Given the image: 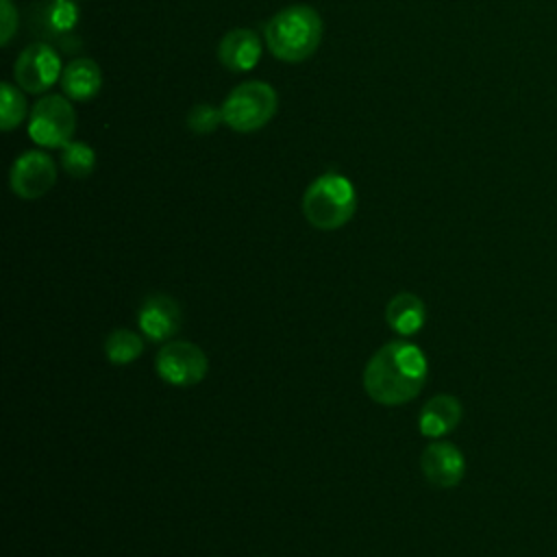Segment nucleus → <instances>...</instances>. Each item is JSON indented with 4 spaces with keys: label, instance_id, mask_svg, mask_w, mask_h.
Returning <instances> with one entry per match:
<instances>
[{
    "label": "nucleus",
    "instance_id": "6",
    "mask_svg": "<svg viewBox=\"0 0 557 557\" xmlns=\"http://www.w3.org/2000/svg\"><path fill=\"white\" fill-rule=\"evenodd\" d=\"M63 63L57 48L48 41L28 44L13 63V81L26 94H46L61 81Z\"/></svg>",
    "mask_w": 557,
    "mask_h": 557
},
{
    "label": "nucleus",
    "instance_id": "19",
    "mask_svg": "<svg viewBox=\"0 0 557 557\" xmlns=\"http://www.w3.org/2000/svg\"><path fill=\"white\" fill-rule=\"evenodd\" d=\"M220 124H224L220 107H211V104L200 102V104L191 107V111L187 113V128L198 133V135L213 133Z\"/></svg>",
    "mask_w": 557,
    "mask_h": 557
},
{
    "label": "nucleus",
    "instance_id": "5",
    "mask_svg": "<svg viewBox=\"0 0 557 557\" xmlns=\"http://www.w3.org/2000/svg\"><path fill=\"white\" fill-rule=\"evenodd\" d=\"M76 131V111L67 96L48 94L28 113V135L41 148H63Z\"/></svg>",
    "mask_w": 557,
    "mask_h": 557
},
{
    "label": "nucleus",
    "instance_id": "12",
    "mask_svg": "<svg viewBox=\"0 0 557 557\" xmlns=\"http://www.w3.org/2000/svg\"><path fill=\"white\" fill-rule=\"evenodd\" d=\"M59 83H61L63 96L76 102H87L96 98L102 89V70L94 59L76 57L63 67Z\"/></svg>",
    "mask_w": 557,
    "mask_h": 557
},
{
    "label": "nucleus",
    "instance_id": "2",
    "mask_svg": "<svg viewBox=\"0 0 557 557\" xmlns=\"http://www.w3.org/2000/svg\"><path fill=\"white\" fill-rule=\"evenodd\" d=\"M324 24L309 4H289L276 11L263 28V41L270 54L285 63H300L315 54L322 41Z\"/></svg>",
    "mask_w": 557,
    "mask_h": 557
},
{
    "label": "nucleus",
    "instance_id": "16",
    "mask_svg": "<svg viewBox=\"0 0 557 557\" xmlns=\"http://www.w3.org/2000/svg\"><path fill=\"white\" fill-rule=\"evenodd\" d=\"M141 352H144V339L135 331L115 329L104 339V355L115 366L133 363Z\"/></svg>",
    "mask_w": 557,
    "mask_h": 557
},
{
    "label": "nucleus",
    "instance_id": "17",
    "mask_svg": "<svg viewBox=\"0 0 557 557\" xmlns=\"http://www.w3.org/2000/svg\"><path fill=\"white\" fill-rule=\"evenodd\" d=\"M28 113L26 98L22 89L13 83H2L0 85V128L4 133L17 128Z\"/></svg>",
    "mask_w": 557,
    "mask_h": 557
},
{
    "label": "nucleus",
    "instance_id": "18",
    "mask_svg": "<svg viewBox=\"0 0 557 557\" xmlns=\"http://www.w3.org/2000/svg\"><path fill=\"white\" fill-rule=\"evenodd\" d=\"M61 168L65 170V174L74 176V178H87L91 176L94 168H96V152L91 146L83 144V141H70L61 148Z\"/></svg>",
    "mask_w": 557,
    "mask_h": 557
},
{
    "label": "nucleus",
    "instance_id": "9",
    "mask_svg": "<svg viewBox=\"0 0 557 557\" xmlns=\"http://www.w3.org/2000/svg\"><path fill=\"white\" fill-rule=\"evenodd\" d=\"M137 324L146 339L168 342L181 331L183 311L174 298L165 294H152L139 305Z\"/></svg>",
    "mask_w": 557,
    "mask_h": 557
},
{
    "label": "nucleus",
    "instance_id": "1",
    "mask_svg": "<svg viewBox=\"0 0 557 557\" xmlns=\"http://www.w3.org/2000/svg\"><path fill=\"white\" fill-rule=\"evenodd\" d=\"M429 363L416 344L394 339L383 344L366 363L363 387L379 405H403L420 394L426 383Z\"/></svg>",
    "mask_w": 557,
    "mask_h": 557
},
{
    "label": "nucleus",
    "instance_id": "10",
    "mask_svg": "<svg viewBox=\"0 0 557 557\" xmlns=\"http://www.w3.org/2000/svg\"><path fill=\"white\" fill-rule=\"evenodd\" d=\"M420 470L435 487H455L466 474L463 453L450 442H433L420 455Z\"/></svg>",
    "mask_w": 557,
    "mask_h": 557
},
{
    "label": "nucleus",
    "instance_id": "11",
    "mask_svg": "<svg viewBox=\"0 0 557 557\" xmlns=\"http://www.w3.org/2000/svg\"><path fill=\"white\" fill-rule=\"evenodd\" d=\"M218 59L231 72H250L261 61V37L252 28H233L218 44Z\"/></svg>",
    "mask_w": 557,
    "mask_h": 557
},
{
    "label": "nucleus",
    "instance_id": "3",
    "mask_svg": "<svg viewBox=\"0 0 557 557\" xmlns=\"http://www.w3.org/2000/svg\"><path fill=\"white\" fill-rule=\"evenodd\" d=\"M357 209V191L352 183L337 174L324 172L309 183L302 196V213L313 228L335 231L342 228Z\"/></svg>",
    "mask_w": 557,
    "mask_h": 557
},
{
    "label": "nucleus",
    "instance_id": "14",
    "mask_svg": "<svg viewBox=\"0 0 557 557\" xmlns=\"http://www.w3.org/2000/svg\"><path fill=\"white\" fill-rule=\"evenodd\" d=\"M424 320H426L424 302L411 292L396 294L385 307V322L394 333L403 337L418 333L424 326Z\"/></svg>",
    "mask_w": 557,
    "mask_h": 557
},
{
    "label": "nucleus",
    "instance_id": "15",
    "mask_svg": "<svg viewBox=\"0 0 557 557\" xmlns=\"http://www.w3.org/2000/svg\"><path fill=\"white\" fill-rule=\"evenodd\" d=\"M81 11L74 0H48L39 9V17L35 20L41 26V41H52V39H63L72 37L76 24H78Z\"/></svg>",
    "mask_w": 557,
    "mask_h": 557
},
{
    "label": "nucleus",
    "instance_id": "8",
    "mask_svg": "<svg viewBox=\"0 0 557 557\" xmlns=\"http://www.w3.org/2000/svg\"><path fill=\"white\" fill-rule=\"evenodd\" d=\"M57 181V165L50 154L41 150H28L20 154L9 172L11 191L24 200L41 198L52 189Z\"/></svg>",
    "mask_w": 557,
    "mask_h": 557
},
{
    "label": "nucleus",
    "instance_id": "20",
    "mask_svg": "<svg viewBox=\"0 0 557 557\" xmlns=\"http://www.w3.org/2000/svg\"><path fill=\"white\" fill-rule=\"evenodd\" d=\"M17 30V9L11 0H2V20H0V46H9Z\"/></svg>",
    "mask_w": 557,
    "mask_h": 557
},
{
    "label": "nucleus",
    "instance_id": "4",
    "mask_svg": "<svg viewBox=\"0 0 557 557\" xmlns=\"http://www.w3.org/2000/svg\"><path fill=\"white\" fill-rule=\"evenodd\" d=\"M224 124L235 133H255L272 122L278 111V96L265 81H246L228 91L220 104Z\"/></svg>",
    "mask_w": 557,
    "mask_h": 557
},
{
    "label": "nucleus",
    "instance_id": "13",
    "mask_svg": "<svg viewBox=\"0 0 557 557\" xmlns=\"http://www.w3.org/2000/svg\"><path fill=\"white\" fill-rule=\"evenodd\" d=\"M461 403L450 394H435L429 398L418 416V429L424 437H442L457 429L461 422Z\"/></svg>",
    "mask_w": 557,
    "mask_h": 557
},
{
    "label": "nucleus",
    "instance_id": "7",
    "mask_svg": "<svg viewBox=\"0 0 557 557\" xmlns=\"http://www.w3.org/2000/svg\"><path fill=\"white\" fill-rule=\"evenodd\" d=\"M154 368L165 383L174 387H191L205 379L209 359L200 346L183 339H172L159 348Z\"/></svg>",
    "mask_w": 557,
    "mask_h": 557
}]
</instances>
